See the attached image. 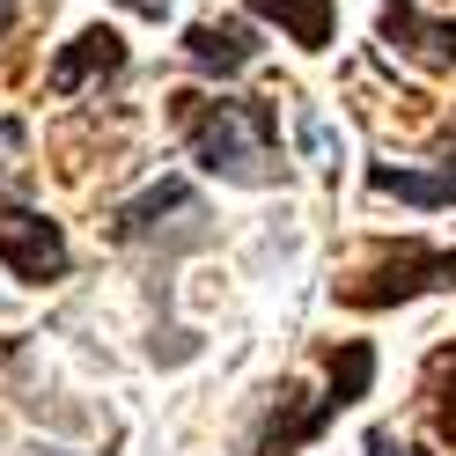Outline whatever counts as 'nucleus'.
Segmentation results:
<instances>
[{
	"label": "nucleus",
	"mask_w": 456,
	"mask_h": 456,
	"mask_svg": "<svg viewBox=\"0 0 456 456\" xmlns=\"http://www.w3.org/2000/svg\"><path fill=\"white\" fill-rule=\"evenodd\" d=\"M169 118H177L191 162L221 184L265 191L288 177V155H280V110L265 96H169Z\"/></svg>",
	"instance_id": "f257e3e1"
},
{
	"label": "nucleus",
	"mask_w": 456,
	"mask_h": 456,
	"mask_svg": "<svg viewBox=\"0 0 456 456\" xmlns=\"http://www.w3.org/2000/svg\"><path fill=\"white\" fill-rule=\"evenodd\" d=\"M368 383H376V346H368V338H338V346H331V383L309 397V405H295L302 383H280V412L265 419V435H258L250 456H295L302 442H317L346 405H361Z\"/></svg>",
	"instance_id": "f03ea898"
},
{
	"label": "nucleus",
	"mask_w": 456,
	"mask_h": 456,
	"mask_svg": "<svg viewBox=\"0 0 456 456\" xmlns=\"http://www.w3.org/2000/svg\"><path fill=\"white\" fill-rule=\"evenodd\" d=\"M435 288H456V250H427V243H383L376 258H368L346 288H338V302L346 309H397L412 295H435Z\"/></svg>",
	"instance_id": "7ed1b4c3"
},
{
	"label": "nucleus",
	"mask_w": 456,
	"mask_h": 456,
	"mask_svg": "<svg viewBox=\"0 0 456 456\" xmlns=\"http://www.w3.org/2000/svg\"><path fill=\"white\" fill-rule=\"evenodd\" d=\"M0 265H8L22 288H52L67 280L74 250H67V228L37 214V207H0Z\"/></svg>",
	"instance_id": "20e7f679"
},
{
	"label": "nucleus",
	"mask_w": 456,
	"mask_h": 456,
	"mask_svg": "<svg viewBox=\"0 0 456 456\" xmlns=\"http://www.w3.org/2000/svg\"><path fill=\"white\" fill-rule=\"evenodd\" d=\"M110 74H126V37L110 30V22H96V30H81L60 60H52L45 89H52V96H81L89 81H110Z\"/></svg>",
	"instance_id": "39448f33"
},
{
	"label": "nucleus",
	"mask_w": 456,
	"mask_h": 456,
	"mask_svg": "<svg viewBox=\"0 0 456 456\" xmlns=\"http://www.w3.org/2000/svg\"><path fill=\"white\" fill-rule=\"evenodd\" d=\"M383 37L405 52V60H419L427 74H449L456 67V22L419 15V0H383Z\"/></svg>",
	"instance_id": "423d86ee"
},
{
	"label": "nucleus",
	"mask_w": 456,
	"mask_h": 456,
	"mask_svg": "<svg viewBox=\"0 0 456 456\" xmlns=\"http://www.w3.org/2000/svg\"><path fill=\"white\" fill-rule=\"evenodd\" d=\"M258 30L250 22H199V30H184V60L199 67V74H243V67H258Z\"/></svg>",
	"instance_id": "0eeeda50"
},
{
	"label": "nucleus",
	"mask_w": 456,
	"mask_h": 456,
	"mask_svg": "<svg viewBox=\"0 0 456 456\" xmlns=\"http://www.w3.org/2000/svg\"><path fill=\"white\" fill-rule=\"evenodd\" d=\"M250 15L280 22V30H288L302 52H324L331 30H338V0H250Z\"/></svg>",
	"instance_id": "6e6552de"
},
{
	"label": "nucleus",
	"mask_w": 456,
	"mask_h": 456,
	"mask_svg": "<svg viewBox=\"0 0 456 456\" xmlns=\"http://www.w3.org/2000/svg\"><path fill=\"white\" fill-rule=\"evenodd\" d=\"M427 412H435V435L456 449V346L435 361V397H427Z\"/></svg>",
	"instance_id": "1a4fd4ad"
},
{
	"label": "nucleus",
	"mask_w": 456,
	"mask_h": 456,
	"mask_svg": "<svg viewBox=\"0 0 456 456\" xmlns=\"http://www.w3.org/2000/svg\"><path fill=\"white\" fill-rule=\"evenodd\" d=\"M368 456H419V449H405V442H397L390 435V427H368V442H361Z\"/></svg>",
	"instance_id": "9d476101"
},
{
	"label": "nucleus",
	"mask_w": 456,
	"mask_h": 456,
	"mask_svg": "<svg viewBox=\"0 0 456 456\" xmlns=\"http://www.w3.org/2000/svg\"><path fill=\"white\" fill-rule=\"evenodd\" d=\"M442 199H456V148L442 155Z\"/></svg>",
	"instance_id": "9b49d317"
},
{
	"label": "nucleus",
	"mask_w": 456,
	"mask_h": 456,
	"mask_svg": "<svg viewBox=\"0 0 456 456\" xmlns=\"http://www.w3.org/2000/svg\"><path fill=\"white\" fill-rule=\"evenodd\" d=\"M126 8H133V15H162L169 0H126Z\"/></svg>",
	"instance_id": "f8f14e48"
},
{
	"label": "nucleus",
	"mask_w": 456,
	"mask_h": 456,
	"mask_svg": "<svg viewBox=\"0 0 456 456\" xmlns=\"http://www.w3.org/2000/svg\"><path fill=\"white\" fill-rule=\"evenodd\" d=\"M8 22H15V0H0V30H8Z\"/></svg>",
	"instance_id": "ddd939ff"
},
{
	"label": "nucleus",
	"mask_w": 456,
	"mask_h": 456,
	"mask_svg": "<svg viewBox=\"0 0 456 456\" xmlns=\"http://www.w3.org/2000/svg\"><path fill=\"white\" fill-rule=\"evenodd\" d=\"M30 456H60V449H30Z\"/></svg>",
	"instance_id": "4468645a"
}]
</instances>
